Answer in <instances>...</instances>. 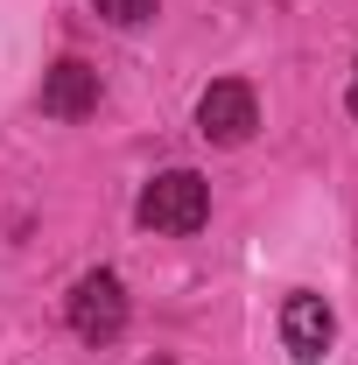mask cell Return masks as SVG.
I'll return each instance as SVG.
<instances>
[{
  "label": "cell",
  "instance_id": "cell-3",
  "mask_svg": "<svg viewBox=\"0 0 358 365\" xmlns=\"http://www.w3.org/2000/svg\"><path fill=\"white\" fill-rule=\"evenodd\" d=\"M63 317H71V330H78L85 344H113V337L127 330V288H120V274H113V267L78 274V288H71Z\"/></svg>",
  "mask_w": 358,
  "mask_h": 365
},
{
  "label": "cell",
  "instance_id": "cell-1",
  "mask_svg": "<svg viewBox=\"0 0 358 365\" xmlns=\"http://www.w3.org/2000/svg\"><path fill=\"white\" fill-rule=\"evenodd\" d=\"M134 218L148 232H197L204 218H211V182L197 176V169H162V176L140 182Z\"/></svg>",
  "mask_w": 358,
  "mask_h": 365
},
{
  "label": "cell",
  "instance_id": "cell-5",
  "mask_svg": "<svg viewBox=\"0 0 358 365\" xmlns=\"http://www.w3.org/2000/svg\"><path fill=\"white\" fill-rule=\"evenodd\" d=\"M330 337H337V317H330V302L323 295H288L281 302V344L295 351V359H323L330 351Z\"/></svg>",
  "mask_w": 358,
  "mask_h": 365
},
{
  "label": "cell",
  "instance_id": "cell-6",
  "mask_svg": "<svg viewBox=\"0 0 358 365\" xmlns=\"http://www.w3.org/2000/svg\"><path fill=\"white\" fill-rule=\"evenodd\" d=\"M91 7H98L113 29H140V21H155V7H162V0H91Z\"/></svg>",
  "mask_w": 358,
  "mask_h": 365
},
{
  "label": "cell",
  "instance_id": "cell-4",
  "mask_svg": "<svg viewBox=\"0 0 358 365\" xmlns=\"http://www.w3.org/2000/svg\"><path fill=\"white\" fill-rule=\"evenodd\" d=\"M36 106H43L49 120H85L91 106H98V71H91L85 56H56V63L43 71Z\"/></svg>",
  "mask_w": 358,
  "mask_h": 365
},
{
  "label": "cell",
  "instance_id": "cell-8",
  "mask_svg": "<svg viewBox=\"0 0 358 365\" xmlns=\"http://www.w3.org/2000/svg\"><path fill=\"white\" fill-rule=\"evenodd\" d=\"M148 365H176V359H148Z\"/></svg>",
  "mask_w": 358,
  "mask_h": 365
},
{
  "label": "cell",
  "instance_id": "cell-7",
  "mask_svg": "<svg viewBox=\"0 0 358 365\" xmlns=\"http://www.w3.org/2000/svg\"><path fill=\"white\" fill-rule=\"evenodd\" d=\"M344 106H352V120H358V71H352V85H344Z\"/></svg>",
  "mask_w": 358,
  "mask_h": 365
},
{
  "label": "cell",
  "instance_id": "cell-2",
  "mask_svg": "<svg viewBox=\"0 0 358 365\" xmlns=\"http://www.w3.org/2000/svg\"><path fill=\"white\" fill-rule=\"evenodd\" d=\"M253 127H260V98H253L246 78H211L197 91V134L211 148H246Z\"/></svg>",
  "mask_w": 358,
  "mask_h": 365
}]
</instances>
